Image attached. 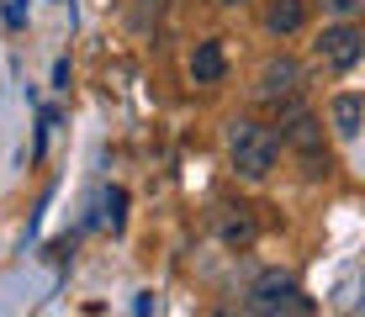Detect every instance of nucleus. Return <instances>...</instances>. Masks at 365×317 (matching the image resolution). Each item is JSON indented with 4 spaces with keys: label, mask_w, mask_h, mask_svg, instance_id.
<instances>
[{
    "label": "nucleus",
    "mask_w": 365,
    "mask_h": 317,
    "mask_svg": "<svg viewBox=\"0 0 365 317\" xmlns=\"http://www.w3.org/2000/svg\"><path fill=\"white\" fill-rule=\"evenodd\" d=\"M275 159H281V137L265 122H255V117L228 122V164H233L238 180H265L275 170Z\"/></svg>",
    "instance_id": "nucleus-1"
},
{
    "label": "nucleus",
    "mask_w": 365,
    "mask_h": 317,
    "mask_svg": "<svg viewBox=\"0 0 365 317\" xmlns=\"http://www.w3.org/2000/svg\"><path fill=\"white\" fill-rule=\"evenodd\" d=\"M275 117H281V143L297 148L302 170H307L312 180H318V175H329V148H323V127H318V117H312L302 100H286Z\"/></svg>",
    "instance_id": "nucleus-2"
},
{
    "label": "nucleus",
    "mask_w": 365,
    "mask_h": 317,
    "mask_svg": "<svg viewBox=\"0 0 365 317\" xmlns=\"http://www.w3.org/2000/svg\"><path fill=\"white\" fill-rule=\"evenodd\" d=\"M244 307H249V312H286V317H302V312H312V296L292 281V275L270 270V275H259V281L249 286V301H244Z\"/></svg>",
    "instance_id": "nucleus-3"
},
{
    "label": "nucleus",
    "mask_w": 365,
    "mask_h": 317,
    "mask_svg": "<svg viewBox=\"0 0 365 317\" xmlns=\"http://www.w3.org/2000/svg\"><path fill=\"white\" fill-rule=\"evenodd\" d=\"M312 53H318V63H329L334 74H349V69L360 63V53H365V37H360L355 21H334V27L318 32Z\"/></svg>",
    "instance_id": "nucleus-4"
},
{
    "label": "nucleus",
    "mask_w": 365,
    "mask_h": 317,
    "mask_svg": "<svg viewBox=\"0 0 365 317\" xmlns=\"http://www.w3.org/2000/svg\"><path fill=\"white\" fill-rule=\"evenodd\" d=\"M302 95V63L297 58H270L265 69H259V85H255V100L259 106H270V111H281L286 100H297Z\"/></svg>",
    "instance_id": "nucleus-5"
},
{
    "label": "nucleus",
    "mask_w": 365,
    "mask_h": 317,
    "mask_svg": "<svg viewBox=\"0 0 365 317\" xmlns=\"http://www.w3.org/2000/svg\"><path fill=\"white\" fill-rule=\"evenodd\" d=\"M265 27L275 37H292L307 27V0H265Z\"/></svg>",
    "instance_id": "nucleus-6"
},
{
    "label": "nucleus",
    "mask_w": 365,
    "mask_h": 317,
    "mask_svg": "<svg viewBox=\"0 0 365 317\" xmlns=\"http://www.w3.org/2000/svg\"><path fill=\"white\" fill-rule=\"evenodd\" d=\"M222 74H228V58H222V43H217V37L196 43V53H191V80H196V85H217Z\"/></svg>",
    "instance_id": "nucleus-7"
},
{
    "label": "nucleus",
    "mask_w": 365,
    "mask_h": 317,
    "mask_svg": "<svg viewBox=\"0 0 365 317\" xmlns=\"http://www.w3.org/2000/svg\"><path fill=\"white\" fill-rule=\"evenodd\" d=\"M360 117H365V100L355 90L334 95V132L344 137V143H355V137H360Z\"/></svg>",
    "instance_id": "nucleus-8"
},
{
    "label": "nucleus",
    "mask_w": 365,
    "mask_h": 317,
    "mask_svg": "<svg viewBox=\"0 0 365 317\" xmlns=\"http://www.w3.org/2000/svg\"><path fill=\"white\" fill-rule=\"evenodd\" d=\"M222 244H255V222L244 217V207H228V217H222Z\"/></svg>",
    "instance_id": "nucleus-9"
},
{
    "label": "nucleus",
    "mask_w": 365,
    "mask_h": 317,
    "mask_svg": "<svg viewBox=\"0 0 365 317\" xmlns=\"http://www.w3.org/2000/svg\"><path fill=\"white\" fill-rule=\"evenodd\" d=\"M323 6H329V11H334V16H339V21H355V16H360V6H365V0H323Z\"/></svg>",
    "instance_id": "nucleus-10"
},
{
    "label": "nucleus",
    "mask_w": 365,
    "mask_h": 317,
    "mask_svg": "<svg viewBox=\"0 0 365 317\" xmlns=\"http://www.w3.org/2000/svg\"><path fill=\"white\" fill-rule=\"evenodd\" d=\"M106 207H111V227H122V207H128V196H122V190H106Z\"/></svg>",
    "instance_id": "nucleus-11"
},
{
    "label": "nucleus",
    "mask_w": 365,
    "mask_h": 317,
    "mask_svg": "<svg viewBox=\"0 0 365 317\" xmlns=\"http://www.w3.org/2000/svg\"><path fill=\"white\" fill-rule=\"evenodd\" d=\"M217 6H244V0H217Z\"/></svg>",
    "instance_id": "nucleus-12"
}]
</instances>
